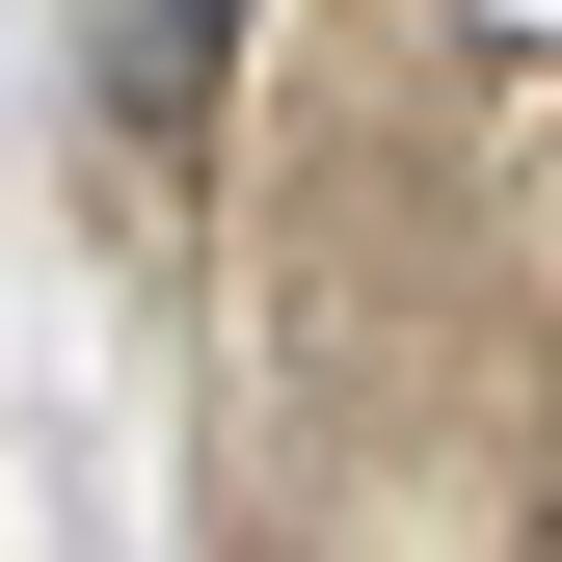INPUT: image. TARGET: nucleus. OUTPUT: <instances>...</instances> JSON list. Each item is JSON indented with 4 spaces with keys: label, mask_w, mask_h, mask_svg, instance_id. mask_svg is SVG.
<instances>
[{
    "label": "nucleus",
    "mask_w": 562,
    "mask_h": 562,
    "mask_svg": "<svg viewBox=\"0 0 562 562\" xmlns=\"http://www.w3.org/2000/svg\"><path fill=\"white\" fill-rule=\"evenodd\" d=\"M241 54V0H81V81H108V134H188V81Z\"/></svg>",
    "instance_id": "f257e3e1"
}]
</instances>
